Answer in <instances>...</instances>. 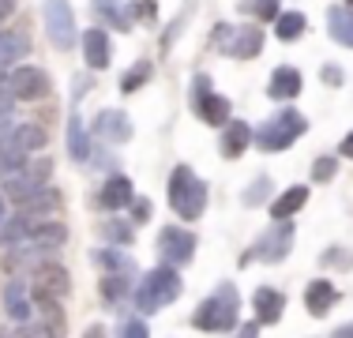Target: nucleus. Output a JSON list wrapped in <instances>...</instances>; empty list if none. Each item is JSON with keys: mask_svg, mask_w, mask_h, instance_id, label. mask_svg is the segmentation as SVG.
I'll return each instance as SVG.
<instances>
[{"mask_svg": "<svg viewBox=\"0 0 353 338\" xmlns=\"http://www.w3.org/2000/svg\"><path fill=\"white\" fill-rule=\"evenodd\" d=\"M98 199H102L105 210H124L132 199H136V192H132V181H128L124 173H109L105 184H102V196H98Z\"/></svg>", "mask_w": 353, "mask_h": 338, "instance_id": "6ab92c4d", "label": "nucleus"}, {"mask_svg": "<svg viewBox=\"0 0 353 338\" xmlns=\"http://www.w3.org/2000/svg\"><path fill=\"white\" fill-rule=\"evenodd\" d=\"M331 338H353V319H350V324H342V327H334Z\"/></svg>", "mask_w": 353, "mask_h": 338, "instance_id": "49530a36", "label": "nucleus"}, {"mask_svg": "<svg viewBox=\"0 0 353 338\" xmlns=\"http://www.w3.org/2000/svg\"><path fill=\"white\" fill-rule=\"evenodd\" d=\"M237 316H241V293L233 282H222L207 301H199V308L192 312V324L203 335H225L237 327Z\"/></svg>", "mask_w": 353, "mask_h": 338, "instance_id": "f257e3e1", "label": "nucleus"}, {"mask_svg": "<svg viewBox=\"0 0 353 338\" xmlns=\"http://www.w3.org/2000/svg\"><path fill=\"white\" fill-rule=\"evenodd\" d=\"M72 290V278L61 264H49L41 259L34 264V275H30V297H34V308H61V301L68 297Z\"/></svg>", "mask_w": 353, "mask_h": 338, "instance_id": "39448f33", "label": "nucleus"}, {"mask_svg": "<svg viewBox=\"0 0 353 338\" xmlns=\"http://www.w3.org/2000/svg\"><path fill=\"white\" fill-rule=\"evenodd\" d=\"M334 173H339V158L323 155V158H316V162H312V181H316V184L334 181Z\"/></svg>", "mask_w": 353, "mask_h": 338, "instance_id": "e433bc0d", "label": "nucleus"}, {"mask_svg": "<svg viewBox=\"0 0 353 338\" xmlns=\"http://www.w3.org/2000/svg\"><path fill=\"white\" fill-rule=\"evenodd\" d=\"M4 312L15 319V324H27V319H30V312H34V297H30V286L27 282H8Z\"/></svg>", "mask_w": 353, "mask_h": 338, "instance_id": "412c9836", "label": "nucleus"}, {"mask_svg": "<svg viewBox=\"0 0 353 338\" xmlns=\"http://www.w3.org/2000/svg\"><path fill=\"white\" fill-rule=\"evenodd\" d=\"M98 233H102L109 244H132V226L121 222V218H105V222L98 226Z\"/></svg>", "mask_w": 353, "mask_h": 338, "instance_id": "72a5a7b5", "label": "nucleus"}, {"mask_svg": "<svg viewBox=\"0 0 353 338\" xmlns=\"http://www.w3.org/2000/svg\"><path fill=\"white\" fill-rule=\"evenodd\" d=\"M15 338H64V335L49 319H27V324H19V335Z\"/></svg>", "mask_w": 353, "mask_h": 338, "instance_id": "c9c22d12", "label": "nucleus"}, {"mask_svg": "<svg viewBox=\"0 0 353 338\" xmlns=\"http://www.w3.org/2000/svg\"><path fill=\"white\" fill-rule=\"evenodd\" d=\"M271 192H274V181H271V177H256V181L245 188V196H241V199H245V207H259V203L271 199Z\"/></svg>", "mask_w": 353, "mask_h": 338, "instance_id": "473e14b6", "label": "nucleus"}, {"mask_svg": "<svg viewBox=\"0 0 353 338\" xmlns=\"http://www.w3.org/2000/svg\"><path fill=\"white\" fill-rule=\"evenodd\" d=\"M305 30H308L305 12H282L279 19H274V38L279 41H297Z\"/></svg>", "mask_w": 353, "mask_h": 338, "instance_id": "c85d7f7f", "label": "nucleus"}, {"mask_svg": "<svg viewBox=\"0 0 353 338\" xmlns=\"http://www.w3.org/2000/svg\"><path fill=\"white\" fill-rule=\"evenodd\" d=\"M192 109H196V117L203 124H211V128H225V124L233 121L230 98L214 95V83L207 72H196V79H192Z\"/></svg>", "mask_w": 353, "mask_h": 338, "instance_id": "423d86ee", "label": "nucleus"}, {"mask_svg": "<svg viewBox=\"0 0 353 338\" xmlns=\"http://www.w3.org/2000/svg\"><path fill=\"white\" fill-rule=\"evenodd\" d=\"M94 12L102 15L105 23H113L117 30H132V19H136L132 8H124L121 0H94Z\"/></svg>", "mask_w": 353, "mask_h": 338, "instance_id": "cd10ccee", "label": "nucleus"}, {"mask_svg": "<svg viewBox=\"0 0 353 338\" xmlns=\"http://www.w3.org/2000/svg\"><path fill=\"white\" fill-rule=\"evenodd\" d=\"M346 4H350V8H353V0H346Z\"/></svg>", "mask_w": 353, "mask_h": 338, "instance_id": "603ef678", "label": "nucleus"}, {"mask_svg": "<svg viewBox=\"0 0 353 338\" xmlns=\"http://www.w3.org/2000/svg\"><path fill=\"white\" fill-rule=\"evenodd\" d=\"M83 61L90 72H105L109 68V34L105 27H90L83 34Z\"/></svg>", "mask_w": 353, "mask_h": 338, "instance_id": "2eb2a0df", "label": "nucleus"}, {"mask_svg": "<svg viewBox=\"0 0 353 338\" xmlns=\"http://www.w3.org/2000/svg\"><path fill=\"white\" fill-rule=\"evenodd\" d=\"M339 155H342V158H353V132L346 135V139H342V147H339Z\"/></svg>", "mask_w": 353, "mask_h": 338, "instance_id": "de8ad7c7", "label": "nucleus"}, {"mask_svg": "<svg viewBox=\"0 0 353 338\" xmlns=\"http://www.w3.org/2000/svg\"><path fill=\"white\" fill-rule=\"evenodd\" d=\"M94 135L105 143H128L132 139V121L124 109H102L94 117Z\"/></svg>", "mask_w": 353, "mask_h": 338, "instance_id": "ddd939ff", "label": "nucleus"}, {"mask_svg": "<svg viewBox=\"0 0 353 338\" xmlns=\"http://www.w3.org/2000/svg\"><path fill=\"white\" fill-rule=\"evenodd\" d=\"M319 79H323L327 87H342V83H346V72H342L339 64H323L319 68Z\"/></svg>", "mask_w": 353, "mask_h": 338, "instance_id": "58836bf2", "label": "nucleus"}, {"mask_svg": "<svg viewBox=\"0 0 353 338\" xmlns=\"http://www.w3.org/2000/svg\"><path fill=\"white\" fill-rule=\"evenodd\" d=\"M94 264H102V267L109 270V275H132V270H136V264H132V256L117 252V244H113V248L94 252Z\"/></svg>", "mask_w": 353, "mask_h": 338, "instance_id": "c756f323", "label": "nucleus"}, {"mask_svg": "<svg viewBox=\"0 0 353 338\" xmlns=\"http://www.w3.org/2000/svg\"><path fill=\"white\" fill-rule=\"evenodd\" d=\"M241 12L256 15L259 23H274L282 15V0H241Z\"/></svg>", "mask_w": 353, "mask_h": 338, "instance_id": "7c9ffc66", "label": "nucleus"}, {"mask_svg": "<svg viewBox=\"0 0 353 338\" xmlns=\"http://www.w3.org/2000/svg\"><path fill=\"white\" fill-rule=\"evenodd\" d=\"M327 30H331V38L339 41V46L353 49V8H331L327 12Z\"/></svg>", "mask_w": 353, "mask_h": 338, "instance_id": "393cba45", "label": "nucleus"}, {"mask_svg": "<svg viewBox=\"0 0 353 338\" xmlns=\"http://www.w3.org/2000/svg\"><path fill=\"white\" fill-rule=\"evenodd\" d=\"M305 132H308L305 113H297V109H279V113L267 117V121L252 132V139H256V147L263 150V155H279L290 143H297Z\"/></svg>", "mask_w": 353, "mask_h": 338, "instance_id": "20e7f679", "label": "nucleus"}, {"mask_svg": "<svg viewBox=\"0 0 353 338\" xmlns=\"http://www.w3.org/2000/svg\"><path fill=\"white\" fill-rule=\"evenodd\" d=\"M30 226H34V218H27V215L4 218V222H0V248L23 244V241H27V233H30Z\"/></svg>", "mask_w": 353, "mask_h": 338, "instance_id": "bb28decb", "label": "nucleus"}, {"mask_svg": "<svg viewBox=\"0 0 353 338\" xmlns=\"http://www.w3.org/2000/svg\"><path fill=\"white\" fill-rule=\"evenodd\" d=\"M64 241H68V226H64V222H53V218H41V222L30 226L27 241H23L19 248H30V252H53V248H61Z\"/></svg>", "mask_w": 353, "mask_h": 338, "instance_id": "f8f14e48", "label": "nucleus"}, {"mask_svg": "<svg viewBox=\"0 0 353 338\" xmlns=\"http://www.w3.org/2000/svg\"><path fill=\"white\" fill-rule=\"evenodd\" d=\"M0 338H12V335H0Z\"/></svg>", "mask_w": 353, "mask_h": 338, "instance_id": "864d4df0", "label": "nucleus"}, {"mask_svg": "<svg viewBox=\"0 0 353 338\" xmlns=\"http://www.w3.org/2000/svg\"><path fill=\"white\" fill-rule=\"evenodd\" d=\"M68 150H72V162L87 166L90 158H94V150H90V139H87V128H83V117L72 113L68 117Z\"/></svg>", "mask_w": 353, "mask_h": 338, "instance_id": "b1692460", "label": "nucleus"}, {"mask_svg": "<svg viewBox=\"0 0 353 338\" xmlns=\"http://www.w3.org/2000/svg\"><path fill=\"white\" fill-rule=\"evenodd\" d=\"M128 293V275H105L102 278V297H105V304L113 308L117 301Z\"/></svg>", "mask_w": 353, "mask_h": 338, "instance_id": "f704fd0d", "label": "nucleus"}, {"mask_svg": "<svg viewBox=\"0 0 353 338\" xmlns=\"http://www.w3.org/2000/svg\"><path fill=\"white\" fill-rule=\"evenodd\" d=\"M290 248H293V226H290V218H285V222H279L274 230H267L256 244H252L248 259H263V264H282V259L290 256Z\"/></svg>", "mask_w": 353, "mask_h": 338, "instance_id": "9b49d317", "label": "nucleus"}, {"mask_svg": "<svg viewBox=\"0 0 353 338\" xmlns=\"http://www.w3.org/2000/svg\"><path fill=\"white\" fill-rule=\"evenodd\" d=\"M150 215H154V207H150V199H132V222H136V226L150 222Z\"/></svg>", "mask_w": 353, "mask_h": 338, "instance_id": "ea45409f", "label": "nucleus"}, {"mask_svg": "<svg viewBox=\"0 0 353 338\" xmlns=\"http://www.w3.org/2000/svg\"><path fill=\"white\" fill-rule=\"evenodd\" d=\"M233 338H259V324H245V327H237V335Z\"/></svg>", "mask_w": 353, "mask_h": 338, "instance_id": "a18cd8bd", "label": "nucleus"}, {"mask_svg": "<svg viewBox=\"0 0 353 338\" xmlns=\"http://www.w3.org/2000/svg\"><path fill=\"white\" fill-rule=\"evenodd\" d=\"M150 75H154V64H150V61H136V64H132V72H124L121 90H124V95H136V90L150 79Z\"/></svg>", "mask_w": 353, "mask_h": 338, "instance_id": "2f4dec72", "label": "nucleus"}, {"mask_svg": "<svg viewBox=\"0 0 353 338\" xmlns=\"http://www.w3.org/2000/svg\"><path fill=\"white\" fill-rule=\"evenodd\" d=\"M248 143H252V128L245 121H230L222 128V139H218V150H222V158H241L248 150Z\"/></svg>", "mask_w": 353, "mask_h": 338, "instance_id": "5701e85b", "label": "nucleus"}, {"mask_svg": "<svg viewBox=\"0 0 353 338\" xmlns=\"http://www.w3.org/2000/svg\"><path fill=\"white\" fill-rule=\"evenodd\" d=\"M207 199H211V188H207V181L196 177V169L192 166H173V173H170V207L176 210V218H184V222L203 218Z\"/></svg>", "mask_w": 353, "mask_h": 338, "instance_id": "f03ea898", "label": "nucleus"}, {"mask_svg": "<svg viewBox=\"0 0 353 338\" xmlns=\"http://www.w3.org/2000/svg\"><path fill=\"white\" fill-rule=\"evenodd\" d=\"M211 46L222 49L225 57H233V61H252V57H259V49H263V30L259 27H225V23H218L214 34H211Z\"/></svg>", "mask_w": 353, "mask_h": 338, "instance_id": "0eeeda50", "label": "nucleus"}, {"mask_svg": "<svg viewBox=\"0 0 353 338\" xmlns=\"http://www.w3.org/2000/svg\"><path fill=\"white\" fill-rule=\"evenodd\" d=\"M181 290H184V282L176 275V267L162 264V267L147 270V278L136 286V308L143 316H154V312H162L165 304H173L181 297Z\"/></svg>", "mask_w": 353, "mask_h": 338, "instance_id": "7ed1b4c3", "label": "nucleus"}, {"mask_svg": "<svg viewBox=\"0 0 353 338\" xmlns=\"http://www.w3.org/2000/svg\"><path fill=\"white\" fill-rule=\"evenodd\" d=\"M334 304H339V286L327 282V278L308 282V290H305V308L312 312V316H327Z\"/></svg>", "mask_w": 353, "mask_h": 338, "instance_id": "a211bd4d", "label": "nucleus"}, {"mask_svg": "<svg viewBox=\"0 0 353 338\" xmlns=\"http://www.w3.org/2000/svg\"><path fill=\"white\" fill-rule=\"evenodd\" d=\"M30 53V38L27 27H15V30H0V72L12 68L15 61H27Z\"/></svg>", "mask_w": 353, "mask_h": 338, "instance_id": "f3484780", "label": "nucleus"}, {"mask_svg": "<svg viewBox=\"0 0 353 338\" xmlns=\"http://www.w3.org/2000/svg\"><path fill=\"white\" fill-rule=\"evenodd\" d=\"M83 338H105V327H98V324L87 327V335H83Z\"/></svg>", "mask_w": 353, "mask_h": 338, "instance_id": "8fccbe9b", "label": "nucleus"}, {"mask_svg": "<svg viewBox=\"0 0 353 338\" xmlns=\"http://www.w3.org/2000/svg\"><path fill=\"white\" fill-rule=\"evenodd\" d=\"M121 338H150V331H147L143 319H128V324L121 327Z\"/></svg>", "mask_w": 353, "mask_h": 338, "instance_id": "79ce46f5", "label": "nucleus"}, {"mask_svg": "<svg viewBox=\"0 0 353 338\" xmlns=\"http://www.w3.org/2000/svg\"><path fill=\"white\" fill-rule=\"evenodd\" d=\"M90 87H94V83H90V75H87V72H79V75L72 79V101H79Z\"/></svg>", "mask_w": 353, "mask_h": 338, "instance_id": "37998d69", "label": "nucleus"}, {"mask_svg": "<svg viewBox=\"0 0 353 338\" xmlns=\"http://www.w3.org/2000/svg\"><path fill=\"white\" fill-rule=\"evenodd\" d=\"M12 12H15V0H0V23H4Z\"/></svg>", "mask_w": 353, "mask_h": 338, "instance_id": "09e8293b", "label": "nucleus"}, {"mask_svg": "<svg viewBox=\"0 0 353 338\" xmlns=\"http://www.w3.org/2000/svg\"><path fill=\"white\" fill-rule=\"evenodd\" d=\"M319 264H323V267H339V270H350V267H353V256H350L346 248H327L323 256H319Z\"/></svg>", "mask_w": 353, "mask_h": 338, "instance_id": "4c0bfd02", "label": "nucleus"}, {"mask_svg": "<svg viewBox=\"0 0 353 338\" xmlns=\"http://www.w3.org/2000/svg\"><path fill=\"white\" fill-rule=\"evenodd\" d=\"M158 256L170 267H184L196 256V233L181 230V226H165V230L158 233Z\"/></svg>", "mask_w": 353, "mask_h": 338, "instance_id": "9d476101", "label": "nucleus"}, {"mask_svg": "<svg viewBox=\"0 0 353 338\" xmlns=\"http://www.w3.org/2000/svg\"><path fill=\"white\" fill-rule=\"evenodd\" d=\"M252 308H256V324H279L285 312V297L271 286H259L256 297H252Z\"/></svg>", "mask_w": 353, "mask_h": 338, "instance_id": "4be33fe9", "label": "nucleus"}, {"mask_svg": "<svg viewBox=\"0 0 353 338\" xmlns=\"http://www.w3.org/2000/svg\"><path fill=\"white\" fill-rule=\"evenodd\" d=\"M8 90H12L15 101H41L53 90V79H49V72H41L34 64H19L8 75Z\"/></svg>", "mask_w": 353, "mask_h": 338, "instance_id": "1a4fd4ad", "label": "nucleus"}, {"mask_svg": "<svg viewBox=\"0 0 353 338\" xmlns=\"http://www.w3.org/2000/svg\"><path fill=\"white\" fill-rule=\"evenodd\" d=\"M12 128H15V124H12V109H0V139H4Z\"/></svg>", "mask_w": 353, "mask_h": 338, "instance_id": "c03bdc74", "label": "nucleus"}, {"mask_svg": "<svg viewBox=\"0 0 353 338\" xmlns=\"http://www.w3.org/2000/svg\"><path fill=\"white\" fill-rule=\"evenodd\" d=\"M301 87H305L301 72H297V68H290V64H282V68H274L271 83H267V95H271L274 101H290V98L301 95Z\"/></svg>", "mask_w": 353, "mask_h": 338, "instance_id": "aec40b11", "label": "nucleus"}, {"mask_svg": "<svg viewBox=\"0 0 353 338\" xmlns=\"http://www.w3.org/2000/svg\"><path fill=\"white\" fill-rule=\"evenodd\" d=\"M61 203H64V196H61V188H49V184H41V188L34 192V196H27L19 203V215H27V218H34V222H41V218H49L53 210H61Z\"/></svg>", "mask_w": 353, "mask_h": 338, "instance_id": "dca6fc26", "label": "nucleus"}, {"mask_svg": "<svg viewBox=\"0 0 353 338\" xmlns=\"http://www.w3.org/2000/svg\"><path fill=\"white\" fill-rule=\"evenodd\" d=\"M4 218H8V210H4V196H0V222H4Z\"/></svg>", "mask_w": 353, "mask_h": 338, "instance_id": "3c124183", "label": "nucleus"}, {"mask_svg": "<svg viewBox=\"0 0 353 338\" xmlns=\"http://www.w3.org/2000/svg\"><path fill=\"white\" fill-rule=\"evenodd\" d=\"M132 15H136V19H147V23H154V19H158V4H154V0H139V4L132 8Z\"/></svg>", "mask_w": 353, "mask_h": 338, "instance_id": "a19ab883", "label": "nucleus"}, {"mask_svg": "<svg viewBox=\"0 0 353 338\" xmlns=\"http://www.w3.org/2000/svg\"><path fill=\"white\" fill-rule=\"evenodd\" d=\"M305 203H308V188H305V184H293V188H285L282 196L271 203V215L279 218V222H285V218H293Z\"/></svg>", "mask_w": 353, "mask_h": 338, "instance_id": "a878e982", "label": "nucleus"}, {"mask_svg": "<svg viewBox=\"0 0 353 338\" xmlns=\"http://www.w3.org/2000/svg\"><path fill=\"white\" fill-rule=\"evenodd\" d=\"M4 143H8V147H15L19 155L30 158L34 150H41L49 143V132L41 128V124H34V121H23V124H15V128L4 135Z\"/></svg>", "mask_w": 353, "mask_h": 338, "instance_id": "4468645a", "label": "nucleus"}, {"mask_svg": "<svg viewBox=\"0 0 353 338\" xmlns=\"http://www.w3.org/2000/svg\"><path fill=\"white\" fill-rule=\"evenodd\" d=\"M41 19H46V38L53 41L61 53L79 41V30H75V12L68 0H41Z\"/></svg>", "mask_w": 353, "mask_h": 338, "instance_id": "6e6552de", "label": "nucleus"}]
</instances>
